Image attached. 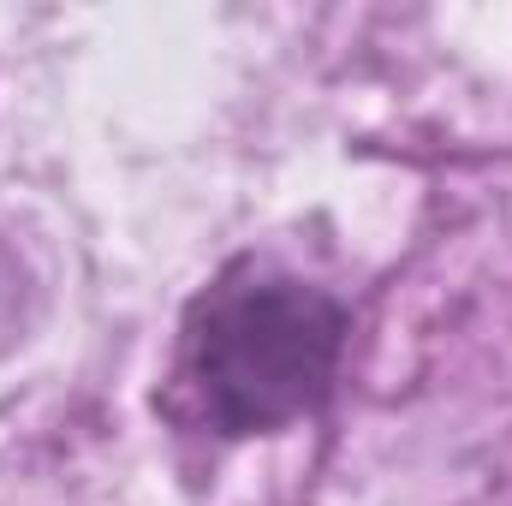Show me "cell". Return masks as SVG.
<instances>
[{
  "label": "cell",
  "mask_w": 512,
  "mask_h": 506,
  "mask_svg": "<svg viewBox=\"0 0 512 506\" xmlns=\"http://www.w3.org/2000/svg\"><path fill=\"white\" fill-rule=\"evenodd\" d=\"M340 340L346 316L322 286L245 256L197 292L179 381L215 435H268L322 405Z\"/></svg>",
  "instance_id": "obj_1"
}]
</instances>
